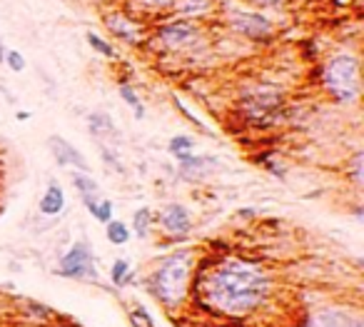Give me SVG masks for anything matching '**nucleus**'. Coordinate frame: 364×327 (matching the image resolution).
<instances>
[{
    "mask_svg": "<svg viewBox=\"0 0 364 327\" xmlns=\"http://www.w3.org/2000/svg\"><path fill=\"white\" fill-rule=\"evenodd\" d=\"M324 85L340 103H352L359 98V63L354 55H334L324 65Z\"/></svg>",
    "mask_w": 364,
    "mask_h": 327,
    "instance_id": "3",
    "label": "nucleus"
},
{
    "mask_svg": "<svg viewBox=\"0 0 364 327\" xmlns=\"http://www.w3.org/2000/svg\"><path fill=\"white\" fill-rule=\"evenodd\" d=\"M93 218L107 225V222L112 220V202L110 200H98V205H95V210H93Z\"/></svg>",
    "mask_w": 364,
    "mask_h": 327,
    "instance_id": "21",
    "label": "nucleus"
},
{
    "mask_svg": "<svg viewBox=\"0 0 364 327\" xmlns=\"http://www.w3.org/2000/svg\"><path fill=\"white\" fill-rule=\"evenodd\" d=\"M87 43L93 45V48L100 53V55H105V58H115V51H112V48H110V43H105V40H100L98 35H93V33L87 35Z\"/></svg>",
    "mask_w": 364,
    "mask_h": 327,
    "instance_id": "22",
    "label": "nucleus"
},
{
    "mask_svg": "<svg viewBox=\"0 0 364 327\" xmlns=\"http://www.w3.org/2000/svg\"><path fill=\"white\" fill-rule=\"evenodd\" d=\"M352 327H364V325H362V320H357V322H354Z\"/></svg>",
    "mask_w": 364,
    "mask_h": 327,
    "instance_id": "26",
    "label": "nucleus"
},
{
    "mask_svg": "<svg viewBox=\"0 0 364 327\" xmlns=\"http://www.w3.org/2000/svg\"><path fill=\"white\" fill-rule=\"evenodd\" d=\"M120 95H123V100L128 103L132 110H135V118L142 120V115H145V110H142V103L137 100V95L132 93V88L130 85H120Z\"/></svg>",
    "mask_w": 364,
    "mask_h": 327,
    "instance_id": "20",
    "label": "nucleus"
},
{
    "mask_svg": "<svg viewBox=\"0 0 364 327\" xmlns=\"http://www.w3.org/2000/svg\"><path fill=\"white\" fill-rule=\"evenodd\" d=\"M48 145L60 165H65V168H78L80 173H90V165H87V160L80 155V150H78L75 145H70L65 138L53 135V138L48 140Z\"/></svg>",
    "mask_w": 364,
    "mask_h": 327,
    "instance_id": "5",
    "label": "nucleus"
},
{
    "mask_svg": "<svg viewBox=\"0 0 364 327\" xmlns=\"http://www.w3.org/2000/svg\"><path fill=\"white\" fill-rule=\"evenodd\" d=\"M3 58H6V53H3V48H0V60H3Z\"/></svg>",
    "mask_w": 364,
    "mask_h": 327,
    "instance_id": "27",
    "label": "nucleus"
},
{
    "mask_svg": "<svg viewBox=\"0 0 364 327\" xmlns=\"http://www.w3.org/2000/svg\"><path fill=\"white\" fill-rule=\"evenodd\" d=\"M110 277H112V285L123 288L130 277H132V275H130V263H128V260H115V263H112Z\"/></svg>",
    "mask_w": 364,
    "mask_h": 327,
    "instance_id": "16",
    "label": "nucleus"
},
{
    "mask_svg": "<svg viewBox=\"0 0 364 327\" xmlns=\"http://www.w3.org/2000/svg\"><path fill=\"white\" fill-rule=\"evenodd\" d=\"M160 222L165 227L167 233L173 235H187L192 227V220H190V213H187L182 205H165L160 213Z\"/></svg>",
    "mask_w": 364,
    "mask_h": 327,
    "instance_id": "7",
    "label": "nucleus"
},
{
    "mask_svg": "<svg viewBox=\"0 0 364 327\" xmlns=\"http://www.w3.org/2000/svg\"><path fill=\"white\" fill-rule=\"evenodd\" d=\"M210 6V0H177V10L182 15H198L205 13Z\"/></svg>",
    "mask_w": 364,
    "mask_h": 327,
    "instance_id": "17",
    "label": "nucleus"
},
{
    "mask_svg": "<svg viewBox=\"0 0 364 327\" xmlns=\"http://www.w3.org/2000/svg\"><path fill=\"white\" fill-rule=\"evenodd\" d=\"M132 227H135V235L137 238H145L150 230V210L148 208H140L135 213V220H132Z\"/></svg>",
    "mask_w": 364,
    "mask_h": 327,
    "instance_id": "19",
    "label": "nucleus"
},
{
    "mask_svg": "<svg viewBox=\"0 0 364 327\" xmlns=\"http://www.w3.org/2000/svg\"><path fill=\"white\" fill-rule=\"evenodd\" d=\"M192 138H187V135H177V138H173L170 140V152H173L175 157H182V155H187V152L192 150Z\"/></svg>",
    "mask_w": 364,
    "mask_h": 327,
    "instance_id": "18",
    "label": "nucleus"
},
{
    "mask_svg": "<svg viewBox=\"0 0 364 327\" xmlns=\"http://www.w3.org/2000/svg\"><path fill=\"white\" fill-rule=\"evenodd\" d=\"M105 235H107V240H110L112 245H125L130 240V227L125 225V222H120V220H110L107 222V227H105Z\"/></svg>",
    "mask_w": 364,
    "mask_h": 327,
    "instance_id": "14",
    "label": "nucleus"
},
{
    "mask_svg": "<svg viewBox=\"0 0 364 327\" xmlns=\"http://www.w3.org/2000/svg\"><path fill=\"white\" fill-rule=\"evenodd\" d=\"M148 3H153V6H167V3H173V0H148Z\"/></svg>",
    "mask_w": 364,
    "mask_h": 327,
    "instance_id": "24",
    "label": "nucleus"
},
{
    "mask_svg": "<svg viewBox=\"0 0 364 327\" xmlns=\"http://www.w3.org/2000/svg\"><path fill=\"white\" fill-rule=\"evenodd\" d=\"M160 38L170 48H185V45L195 43L198 28L190 26V23H170V26L160 28Z\"/></svg>",
    "mask_w": 364,
    "mask_h": 327,
    "instance_id": "8",
    "label": "nucleus"
},
{
    "mask_svg": "<svg viewBox=\"0 0 364 327\" xmlns=\"http://www.w3.org/2000/svg\"><path fill=\"white\" fill-rule=\"evenodd\" d=\"M232 26H235V30L245 33V35H250V38H265V35H270V30H272L270 20H265L257 13H245V10L232 13Z\"/></svg>",
    "mask_w": 364,
    "mask_h": 327,
    "instance_id": "6",
    "label": "nucleus"
},
{
    "mask_svg": "<svg viewBox=\"0 0 364 327\" xmlns=\"http://www.w3.org/2000/svg\"><path fill=\"white\" fill-rule=\"evenodd\" d=\"M359 317H349L347 310H340V308H327L317 312L312 320H309L307 327H352Z\"/></svg>",
    "mask_w": 364,
    "mask_h": 327,
    "instance_id": "9",
    "label": "nucleus"
},
{
    "mask_svg": "<svg viewBox=\"0 0 364 327\" xmlns=\"http://www.w3.org/2000/svg\"><path fill=\"white\" fill-rule=\"evenodd\" d=\"M73 185L80 190L83 197H98V183L87 173H75L73 175Z\"/></svg>",
    "mask_w": 364,
    "mask_h": 327,
    "instance_id": "15",
    "label": "nucleus"
},
{
    "mask_svg": "<svg viewBox=\"0 0 364 327\" xmlns=\"http://www.w3.org/2000/svg\"><path fill=\"white\" fill-rule=\"evenodd\" d=\"M62 208H65V193H62L60 185L53 183L43 193V197H40V213L48 215V218H53V215L62 213Z\"/></svg>",
    "mask_w": 364,
    "mask_h": 327,
    "instance_id": "12",
    "label": "nucleus"
},
{
    "mask_svg": "<svg viewBox=\"0 0 364 327\" xmlns=\"http://www.w3.org/2000/svg\"><path fill=\"white\" fill-rule=\"evenodd\" d=\"M250 115L252 118H265V115L275 113V107L279 105V98L275 93H270V90H259L257 95H252L250 98Z\"/></svg>",
    "mask_w": 364,
    "mask_h": 327,
    "instance_id": "11",
    "label": "nucleus"
},
{
    "mask_svg": "<svg viewBox=\"0 0 364 327\" xmlns=\"http://www.w3.org/2000/svg\"><path fill=\"white\" fill-rule=\"evenodd\" d=\"M272 280L245 260H225L200 283V297L210 310L227 317L250 315L270 297Z\"/></svg>",
    "mask_w": 364,
    "mask_h": 327,
    "instance_id": "1",
    "label": "nucleus"
},
{
    "mask_svg": "<svg viewBox=\"0 0 364 327\" xmlns=\"http://www.w3.org/2000/svg\"><path fill=\"white\" fill-rule=\"evenodd\" d=\"M192 270H195V258L190 252H175L165 258L157 270L150 277V290L153 295L165 305L167 310H177L187 300V290H190Z\"/></svg>",
    "mask_w": 364,
    "mask_h": 327,
    "instance_id": "2",
    "label": "nucleus"
},
{
    "mask_svg": "<svg viewBox=\"0 0 364 327\" xmlns=\"http://www.w3.org/2000/svg\"><path fill=\"white\" fill-rule=\"evenodd\" d=\"M257 3H262V6H272V3H279V0H257Z\"/></svg>",
    "mask_w": 364,
    "mask_h": 327,
    "instance_id": "25",
    "label": "nucleus"
},
{
    "mask_svg": "<svg viewBox=\"0 0 364 327\" xmlns=\"http://www.w3.org/2000/svg\"><path fill=\"white\" fill-rule=\"evenodd\" d=\"M3 60H6V63L10 65L12 73H20V70H25V60H23V55H20L18 51H8Z\"/></svg>",
    "mask_w": 364,
    "mask_h": 327,
    "instance_id": "23",
    "label": "nucleus"
},
{
    "mask_svg": "<svg viewBox=\"0 0 364 327\" xmlns=\"http://www.w3.org/2000/svg\"><path fill=\"white\" fill-rule=\"evenodd\" d=\"M107 26H110V30L118 35V38L128 40V43H135L137 40V28L130 23L128 18H123V15H112V18H107Z\"/></svg>",
    "mask_w": 364,
    "mask_h": 327,
    "instance_id": "13",
    "label": "nucleus"
},
{
    "mask_svg": "<svg viewBox=\"0 0 364 327\" xmlns=\"http://www.w3.org/2000/svg\"><path fill=\"white\" fill-rule=\"evenodd\" d=\"M58 272L65 277H73V280H95L98 270H95V258L93 250L87 242H75L65 255L60 258V267Z\"/></svg>",
    "mask_w": 364,
    "mask_h": 327,
    "instance_id": "4",
    "label": "nucleus"
},
{
    "mask_svg": "<svg viewBox=\"0 0 364 327\" xmlns=\"http://www.w3.org/2000/svg\"><path fill=\"white\" fill-rule=\"evenodd\" d=\"M212 168H217V160H212V157H195L190 152L180 157V170L190 180H198V177L207 175Z\"/></svg>",
    "mask_w": 364,
    "mask_h": 327,
    "instance_id": "10",
    "label": "nucleus"
}]
</instances>
